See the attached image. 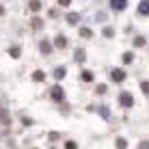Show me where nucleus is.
I'll use <instances>...</instances> for the list:
<instances>
[{
  "instance_id": "nucleus-1",
  "label": "nucleus",
  "mask_w": 149,
  "mask_h": 149,
  "mask_svg": "<svg viewBox=\"0 0 149 149\" xmlns=\"http://www.w3.org/2000/svg\"><path fill=\"white\" fill-rule=\"evenodd\" d=\"M50 97H52L54 102H63V100H65V91H63V86H61V84H54L52 89H50Z\"/></svg>"
},
{
  "instance_id": "nucleus-2",
  "label": "nucleus",
  "mask_w": 149,
  "mask_h": 149,
  "mask_svg": "<svg viewBox=\"0 0 149 149\" xmlns=\"http://www.w3.org/2000/svg\"><path fill=\"white\" fill-rule=\"evenodd\" d=\"M119 104L125 106V108H130V106H134V97L127 93V91H123V93L119 95Z\"/></svg>"
},
{
  "instance_id": "nucleus-3",
  "label": "nucleus",
  "mask_w": 149,
  "mask_h": 149,
  "mask_svg": "<svg viewBox=\"0 0 149 149\" xmlns=\"http://www.w3.org/2000/svg\"><path fill=\"white\" fill-rule=\"evenodd\" d=\"M110 78L115 80V82H123V80H125V71H123V69H112Z\"/></svg>"
},
{
  "instance_id": "nucleus-4",
  "label": "nucleus",
  "mask_w": 149,
  "mask_h": 149,
  "mask_svg": "<svg viewBox=\"0 0 149 149\" xmlns=\"http://www.w3.org/2000/svg\"><path fill=\"white\" fill-rule=\"evenodd\" d=\"M110 7L115 9V11H123V9L127 7V0H110Z\"/></svg>"
},
{
  "instance_id": "nucleus-5",
  "label": "nucleus",
  "mask_w": 149,
  "mask_h": 149,
  "mask_svg": "<svg viewBox=\"0 0 149 149\" xmlns=\"http://www.w3.org/2000/svg\"><path fill=\"white\" fill-rule=\"evenodd\" d=\"M39 50H41V54H50V52H52V43H50L48 39H43L39 43Z\"/></svg>"
},
{
  "instance_id": "nucleus-6",
  "label": "nucleus",
  "mask_w": 149,
  "mask_h": 149,
  "mask_svg": "<svg viewBox=\"0 0 149 149\" xmlns=\"http://www.w3.org/2000/svg\"><path fill=\"white\" fill-rule=\"evenodd\" d=\"M54 45L61 48V50H65V48H67V37H65V35H58V37L54 39Z\"/></svg>"
},
{
  "instance_id": "nucleus-7",
  "label": "nucleus",
  "mask_w": 149,
  "mask_h": 149,
  "mask_svg": "<svg viewBox=\"0 0 149 149\" xmlns=\"http://www.w3.org/2000/svg\"><path fill=\"white\" fill-rule=\"evenodd\" d=\"M138 13H141V15H145V17L149 15V0H143V2L138 4Z\"/></svg>"
},
{
  "instance_id": "nucleus-8",
  "label": "nucleus",
  "mask_w": 149,
  "mask_h": 149,
  "mask_svg": "<svg viewBox=\"0 0 149 149\" xmlns=\"http://www.w3.org/2000/svg\"><path fill=\"white\" fill-rule=\"evenodd\" d=\"M74 58H76V63H84V58H86V52L82 48L76 50V54H74Z\"/></svg>"
},
{
  "instance_id": "nucleus-9",
  "label": "nucleus",
  "mask_w": 149,
  "mask_h": 149,
  "mask_svg": "<svg viewBox=\"0 0 149 149\" xmlns=\"http://www.w3.org/2000/svg\"><path fill=\"white\" fill-rule=\"evenodd\" d=\"M65 74H67V71H65V67H56V69H54V78H56V80H63Z\"/></svg>"
},
{
  "instance_id": "nucleus-10",
  "label": "nucleus",
  "mask_w": 149,
  "mask_h": 149,
  "mask_svg": "<svg viewBox=\"0 0 149 149\" xmlns=\"http://www.w3.org/2000/svg\"><path fill=\"white\" fill-rule=\"evenodd\" d=\"M30 26H33L35 30H41V28H43V22H41L39 17H33V19H30Z\"/></svg>"
},
{
  "instance_id": "nucleus-11",
  "label": "nucleus",
  "mask_w": 149,
  "mask_h": 149,
  "mask_svg": "<svg viewBox=\"0 0 149 149\" xmlns=\"http://www.w3.org/2000/svg\"><path fill=\"white\" fill-rule=\"evenodd\" d=\"M28 9H30V11H39V9H41V2H39V0H30V2H28Z\"/></svg>"
},
{
  "instance_id": "nucleus-12",
  "label": "nucleus",
  "mask_w": 149,
  "mask_h": 149,
  "mask_svg": "<svg viewBox=\"0 0 149 149\" xmlns=\"http://www.w3.org/2000/svg\"><path fill=\"white\" fill-rule=\"evenodd\" d=\"M67 22H69V24H78V22H80V15H78V13H69V15H67Z\"/></svg>"
},
{
  "instance_id": "nucleus-13",
  "label": "nucleus",
  "mask_w": 149,
  "mask_h": 149,
  "mask_svg": "<svg viewBox=\"0 0 149 149\" xmlns=\"http://www.w3.org/2000/svg\"><path fill=\"white\" fill-rule=\"evenodd\" d=\"M19 54H22V52H19V48H17V45L9 48V56H13V58H19Z\"/></svg>"
},
{
  "instance_id": "nucleus-14",
  "label": "nucleus",
  "mask_w": 149,
  "mask_h": 149,
  "mask_svg": "<svg viewBox=\"0 0 149 149\" xmlns=\"http://www.w3.org/2000/svg\"><path fill=\"white\" fill-rule=\"evenodd\" d=\"M33 80H35V82H43V80H45V74H43V71H35V74H33Z\"/></svg>"
},
{
  "instance_id": "nucleus-15",
  "label": "nucleus",
  "mask_w": 149,
  "mask_h": 149,
  "mask_svg": "<svg viewBox=\"0 0 149 149\" xmlns=\"http://www.w3.org/2000/svg\"><path fill=\"white\" fill-rule=\"evenodd\" d=\"M80 37H84V39H91V37H93L91 28H80Z\"/></svg>"
},
{
  "instance_id": "nucleus-16",
  "label": "nucleus",
  "mask_w": 149,
  "mask_h": 149,
  "mask_svg": "<svg viewBox=\"0 0 149 149\" xmlns=\"http://www.w3.org/2000/svg\"><path fill=\"white\" fill-rule=\"evenodd\" d=\"M80 78L84 80V82H91V80H93V74H91V71H82V74H80Z\"/></svg>"
},
{
  "instance_id": "nucleus-17",
  "label": "nucleus",
  "mask_w": 149,
  "mask_h": 149,
  "mask_svg": "<svg viewBox=\"0 0 149 149\" xmlns=\"http://www.w3.org/2000/svg\"><path fill=\"white\" fill-rule=\"evenodd\" d=\"M141 91H143L145 95H149V80H143V82H141Z\"/></svg>"
},
{
  "instance_id": "nucleus-18",
  "label": "nucleus",
  "mask_w": 149,
  "mask_h": 149,
  "mask_svg": "<svg viewBox=\"0 0 149 149\" xmlns=\"http://www.w3.org/2000/svg\"><path fill=\"white\" fill-rule=\"evenodd\" d=\"M145 43H147V41H145V37H136V39H134V45H136V48H143Z\"/></svg>"
},
{
  "instance_id": "nucleus-19",
  "label": "nucleus",
  "mask_w": 149,
  "mask_h": 149,
  "mask_svg": "<svg viewBox=\"0 0 149 149\" xmlns=\"http://www.w3.org/2000/svg\"><path fill=\"white\" fill-rule=\"evenodd\" d=\"M132 61H134V54H132V52H125V54H123V63H132Z\"/></svg>"
},
{
  "instance_id": "nucleus-20",
  "label": "nucleus",
  "mask_w": 149,
  "mask_h": 149,
  "mask_svg": "<svg viewBox=\"0 0 149 149\" xmlns=\"http://www.w3.org/2000/svg\"><path fill=\"white\" fill-rule=\"evenodd\" d=\"M125 147H127L125 138H117V149H125Z\"/></svg>"
},
{
  "instance_id": "nucleus-21",
  "label": "nucleus",
  "mask_w": 149,
  "mask_h": 149,
  "mask_svg": "<svg viewBox=\"0 0 149 149\" xmlns=\"http://www.w3.org/2000/svg\"><path fill=\"white\" fill-rule=\"evenodd\" d=\"M100 115H102V119H110V117H108V108H106V106H102V108H100Z\"/></svg>"
},
{
  "instance_id": "nucleus-22",
  "label": "nucleus",
  "mask_w": 149,
  "mask_h": 149,
  "mask_svg": "<svg viewBox=\"0 0 149 149\" xmlns=\"http://www.w3.org/2000/svg\"><path fill=\"white\" fill-rule=\"evenodd\" d=\"M112 35H115V30H112L110 26H106L104 28V37H112Z\"/></svg>"
},
{
  "instance_id": "nucleus-23",
  "label": "nucleus",
  "mask_w": 149,
  "mask_h": 149,
  "mask_svg": "<svg viewBox=\"0 0 149 149\" xmlns=\"http://www.w3.org/2000/svg\"><path fill=\"white\" fill-rule=\"evenodd\" d=\"M65 149H78V145H76L74 141H67L65 143Z\"/></svg>"
},
{
  "instance_id": "nucleus-24",
  "label": "nucleus",
  "mask_w": 149,
  "mask_h": 149,
  "mask_svg": "<svg viewBox=\"0 0 149 149\" xmlns=\"http://www.w3.org/2000/svg\"><path fill=\"white\" fill-rule=\"evenodd\" d=\"M95 91H97V95H104V93H106V86H104V84H100Z\"/></svg>"
},
{
  "instance_id": "nucleus-25",
  "label": "nucleus",
  "mask_w": 149,
  "mask_h": 149,
  "mask_svg": "<svg viewBox=\"0 0 149 149\" xmlns=\"http://www.w3.org/2000/svg\"><path fill=\"white\" fill-rule=\"evenodd\" d=\"M138 149H149V141H143L141 145H138Z\"/></svg>"
},
{
  "instance_id": "nucleus-26",
  "label": "nucleus",
  "mask_w": 149,
  "mask_h": 149,
  "mask_svg": "<svg viewBox=\"0 0 149 149\" xmlns=\"http://www.w3.org/2000/svg\"><path fill=\"white\" fill-rule=\"evenodd\" d=\"M58 138V132H50V141H56Z\"/></svg>"
},
{
  "instance_id": "nucleus-27",
  "label": "nucleus",
  "mask_w": 149,
  "mask_h": 149,
  "mask_svg": "<svg viewBox=\"0 0 149 149\" xmlns=\"http://www.w3.org/2000/svg\"><path fill=\"white\" fill-rule=\"evenodd\" d=\"M58 2H61V4H63V7H67V4L71 2V0H58Z\"/></svg>"
},
{
  "instance_id": "nucleus-28",
  "label": "nucleus",
  "mask_w": 149,
  "mask_h": 149,
  "mask_svg": "<svg viewBox=\"0 0 149 149\" xmlns=\"http://www.w3.org/2000/svg\"><path fill=\"white\" fill-rule=\"evenodd\" d=\"M0 15H4V7H0Z\"/></svg>"
}]
</instances>
